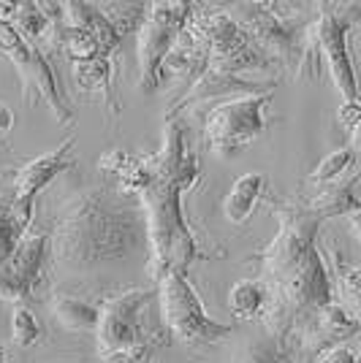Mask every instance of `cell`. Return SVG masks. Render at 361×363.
I'll return each instance as SVG.
<instances>
[{
  "label": "cell",
  "mask_w": 361,
  "mask_h": 363,
  "mask_svg": "<svg viewBox=\"0 0 361 363\" xmlns=\"http://www.w3.org/2000/svg\"><path fill=\"white\" fill-rule=\"evenodd\" d=\"M353 163H356V155H353L350 147L329 152V155L316 166V171L307 177V184H313V187H329V184L343 179L345 171L353 166Z\"/></svg>",
  "instance_id": "24"
},
{
  "label": "cell",
  "mask_w": 361,
  "mask_h": 363,
  "mask_svg": "<svg viewBox=\"0 0 361 363\" xmlns=\"http://www.w3.org/2000/svg\"><path fill=\"white\" fill-rule=\"evenodd\" d=\"M337 122L347 130H353L361 122V101H343L337 108Z\"/></svg>",
  "instance_id": "27"
},
{
  "label": "cell",
  "mask_w": 361,
  "mask_h": 363,
  "mask_svg": "<svg viewBox=\"0 0 361 363\" xmlns=\"http://www.w3.org/2000/svg\"><path fill=\"white\" fill-rule=\"evenodd\" d=\"M274 92L247 95L223 101L201 114L204 138L210 141V152L217 160H234L256 141L266 128V106Z\"/></svg>",
  "instance_id": "7"
},
{
  "label": "cell",
  "mask_w": 361,
  "mask_h": 363,
  "mask_svg": "<svg viewBox=\"0 0 361 363\" xmlns=\"http://www.w3.org/2000/svg\"><path fill=\"white\" fill-rule=\"evenodd\" d=\"M155 298L147 288L122 290L101 303V325H98V352L101 358L117 355L125 350L147 345L150 339L141 328V309Z\"/></svg>",
  "instance_id": "11"
},
{
  "label": "cell",
  "mask_w": 361,
  "mask_h": 363,
  "mask_svg": "<svg viewBox=\"0 0 361 363\" xmlns=\"http://www.w3.org/2000/svg\"><path fill=\"white\" fill-rule=\"evenodd\" d=\"M316 363H359V355L347 347V345H337V347L320 352L316 358Z\"/></svg>",
  "instance_id": "28"
},
{
  "label": "cell",
  "mask_w": 361,
  "mask_h": 363,
  "mask_svg": "<svg viewBox=\"0 0 361 363\" xmlns=\"http://www.w3.org/2000/svg\"><path fill=\"white\" fill-rule=\"evenodd\" d=\"M198 174V157L188 147L185 125L180 120H166L163 144L155 155L144 157V177L136 187V198L147 217L150 272L155 282L171 272L188 274L196 260L212 257L210 252H201L182 209V198L196 187Z\"/></svg>",
  "instance_id": "3"
},
{
  "label": "cell",
  "mask_w": 361,
  "mask_h": 363,
  "mask_svg": "<svg viewBox=\"0 0 361 363\" xmlns=\"http://www.w3.org/2000/svg\"><path fill=\"white\" fill-rule=\"evenodd\" d=\"M361 333V323L350 312H347L343 303L331 301L323 309H318L313 318L301 325L296 336H299L301 347L313 355H320L326 350L337 347V345H345V339Z\"/></svg>",
  "instance_id": "15"
},
{
  "label": "cell",
  "mask_w": 361,
  "mask_h": 363,
  "mask_svg": "<svg viewBox=\"0 0 361 363\" xmlns=\"http://www.w3.org/2000/svg\"><path fill=\"white\" fill-rule=\"evenodd\" d=\"M196 11V3L185 0H158L150 3L147 16L136 33V55H139V90L155 92L163 84V60L177 41L182 28Z\"/></svg>",
  "instance_id": "8"
},
{
  "label": "cell",
  "mask_w": 361,
  "mask_h": 363,
  "mask_svg": "<svg viewBox=\"0 0 361 363\" xmlns=\"http://www.w3.org/2000/svg\"><path fill=\"white\" fill-rule=\"evenodd\" d=\"M347 220H350V228H353V233H356V239H359V242H361V214H350Z\"/></svg>",
  "instance_id": "32"
},
{
  "label": "cell",
  "mask_w": 361,
  "mask_h": 363,
  "mask_svg": "<svg viewBox=\"0 0 361 363\" xmlns=\"http://www.w3.org/2000/svg\"><path fill=\"white\" fill-rule=\"evenodd\" d=\"M52 315L68 331L98 333V325H101V306L85 301V298H76V296H55Z\"/></svg>",
  "instance_id": "20"
},
{
  "label": "cell",
  "mask_w": 361,
  "mask_h": 363,
  "mask_svg": "<svg viewBox=\"0 0 361 363\" xmlns=\"http://www.w3.org/2000/svg\"><path fill=\"white\" fill-rule=\"evenodd\" d=\"M0 52L16 68L19 82H22L25 101H33V95H36V98H41L46 106H49L52 117L60 122V125H71L74 122V111L63 101L55 68L49 65V60L41 55L38 46L28 44L19 35V30H16L11 22H0Z\"/></svg>",
  "instance_id": "10"
},
{
  "label": "cell",
  "mask_w": 361,
  "mask_h": 363,
  "mask_svg": "<svg viewBox=\"0 0 361 363\" xmlns=\"http://www.w3.org/2000/svg\"><path fill=\"white\" fill-rule=\"evenodd\" d=\"M60 9H63V25L90 33L92 38L98 41V46H101V55L104 57L114 55L120 49L125 35L114 28V22L106 16V11L101 6L82 3V0H65V3H60Z\"/></svg>",
  "instance_id": "16"
},
{
  "label": "cell",
  "mask_w": 361,
  "mask_h": 363,
  "mask_svg": "<svg viewBox=\"0 0 361 363\" xmlns=\"http://www.w3.org/2000/svg\"><path fill=\"white\" fill-rule=\"evenodd\" d=\"M193 25L207 44V68L217 74H271L277 62L234 22L226 9H198L193 11Z\"/></svg>",
  "instance_id": "5"
},
{
  "label": "cell",
  "mask_w": 361,
  "mask_h": 363,
  "mask_svg": "<svg viewBox=\"0 0 361 363\" xmlns=\"http://www.w3.org/2000/svg\"><path fill=\"white\" fill-rule=\"evenodd\" d=\"M14 25L19 35L28 41V44L38 46V41H49V33H52V16L44 11L41 3H33V0H22L16 3V14H14Z\"/></svg>",
  "instance_id": "22"
},
{
  "label": "cell",
  "mask_w": 361,
  "mask_h": 363,
  "mask_svg": "<svg viewBox=\"0 0 361 363\" xmlns=\"http://www.w3.org/2000/svg\"><path fill=\"white\" fill-rule=\"evenodd\" d=\"M14 14H16V3L0 0V22H14Z\"/></svg>",
  "instance_id": "30"
},
{
  "label": "cell",
  "mask_w": 361,
  "mask_h": 363,
  "mask_svg": "<svg viewBox=\"0 0 361 363\" xmlns=\"http://www.w3.org/2000/svg\"><path fill=\"white\" fill-rule=\"evenodd\" d=\"M0 363H6V350L0 347Z\"/></svg>",
  "instance_id": "33"
},
{
  "label": "cell",
  "mask_w": 361,
  "mask_h": 363,
  "mask_svg": "<svg viewBox=\"0 0 361 363\" xmlns=\"http://www.w3.org/2000/svg\"><path fill=\"white\" fill-rule=\"evenodd\" d=\"M337 288L343 293V306L361 323V266L337 274Z\"/></svg>",
  "instance_id": "26"
},
{
  "label": "cell",
  "mask_w": 361,
  "mask_h": 363,
  "mask_svg": "<svg viewBox=\"0 0 361 363\" xmlns=\"http://www.w3.org/2000/svg\"><path fill=\"white\" fill-rule=\"evenodd\" d=\"M14 122H16V117H14V111H11V106H6V104L0 101V138L11 133Z\"/></svg>",
  "instance_id": "29"
},
{
  "label": "cell",
  "mask_w": 361,
  "mask_h": 363,
  "mask_svg": "<svg viewBox=\"0 0 361 363\" xmlns=\"http://www.w3.org/2000/svg\"><path fill=\"white\" fill-rule=\"evenodd\" d=\"M237 363H293V358H291L288 342L266 333V336H261V339L247 342V345L239 350Z\"/></svg>",
  "instance_id": "23"
},
{
  "label": "cell",
  "mask_w": 361,
  "mask_h": 363,
  "mask_svg": "<svg viewBox=\"0 0 361 363\" xmlns=\"http://www.w3.org/2000/svg\"><path fill=\"white\" fill-rule=\"evenodd\" d=\"M46 257H49V236L46 233H25L16 244L14 255L0 266V298L25 303L41 279Z\"/></svg>",
  "instance_id": "14"
},
{
  "label": "cell",
  "mask_w": 361,
  "mask_h": 363,
  "mask_svg": "<svg viewBox=\"0 0 361 363\" xmlns=\"http://www.w3.org/2000/svg\"><path fill=\"white\" fill-rule=\"evenodd\" d=\"M361 25V3H318L316 22L304 35V57L299 62L301 71L318 74V62H326L331 82L343 101H361L359 79L350 57V30Z\"/></svg>",
  "instance_id": "4"
},
{
  "label": "cell",
  "mask_w": 361,
  "mask_h": 363,
  "mask_svg": "<svg viewBox=\"0 0 361 363\" xmlns=\"http://www.w3.org/2000/svg\"><path fill=\"white\" fill-rule=\"evenodd\" d=\"M158 298H161V315H163L166 328L171 331V336H177L182 345L207 347V345L226 342L228 336L237 333V325L220 323L207 315L188 274H166L158 282Z\"/></svg>",
  "instance_id": "6"
},
{
  "label": "cell",
  "mask_w": 361,
  "mask_h": 363,
  "mask_svg": "<svg viewBox=\"0 0 361 363\" xmlns=\"http://www.w3.org/2000/svg\"><path fill=\"white\" fill-rule=\"evenodd\" d=\"M46 236L52 266L68 277L150 250L144 206L117 184H87L60 196Z\"/></svg>",
  "instance_id": "1"
},
{
  "label": "cell",
  "mask_w": 361,
  "mask_h": 363,
  "mask_svg": "<svg viewBox=\"0 0 361 363\" xmlns=\"http://www.w3.org/2000/svg\"><path fill=\"white\" fill-rule=\"evenodd\" d=\"M11 339L16 347H33L41 339V325L25 303H16L11 312Z\"/></svg>",
  "instance_id": "25"
},
{
  "label": "cell",
  "mask_w": 361,
  "mask_h": 363,
  "mask_svg": "<svg viewBox=\"0 0 361 363\" xmlns=\"http://www.w3.org/2000/svg\"><path fill=\"white\" fill-rule=\"evenodd\" d=\"M356 182L353 179H340L320 187V193L316 198L307 201V206L320 217V220H331V217H350V214H361V198L356 196Z\"/></svg>",
  "instance_id": "19"
},
{
  "label": "cell",
  "mask_w": 361,
  "mask_h": 363,
  "mask_svg": "<svg viewBox=\"0 0 361 363\" xmlns=\"http://www.w3.org/2000/svg\"><path fill=\"white\" fill-rule=\"evenodd\" d=\"M266 303H269V290L261 279H239L228 290V309L242 320L264 315Z\"/></svg>",
  "instance_id": "21"
},
{
  "label": "cell",
  "mask_w": 361,
  "mask_h": 363,
  "mask_svg": "<svg viewBox=\"0 0 361 363\" xmlns=\"http://www.w3.org/2000/svg\"><path fill=\"white\" fill-rule=\"evenodd\" d=\"M350 150H361V122L350 130Z\"/></svg>",
  "instance_id": "31"
},
{
  "label": "cell",
  "mask_w": 361,
  "mask_h": 363,
  "mask_svg": "<svg viewBox=\"0 0 361 363\" xmlns=\"http://www.w3.org/2000/svg\"><path fill=\"white\" fill-rule=\"evenodd\" d=\"M266 190V177L258 171H247L231 184L226 201H223V214L231 225H244L250 214L256 212L258 201Z\"/></svg>",
  "instance_id": "17"
},
{
  "label": "cell",
  "mask_w": 361,
  "mask_h": 363,
  "mask_svg": "<svg viewBox=\"0 0 361 363\" xmlns=\"http://www.w3.org/2000/svg\"><path fill=\"white\" fill-rule=\"evenodd\" d=\"M74 74L76 87L82 92H98L104 95V104L109 106V114L112 117H120L122 106L117 104V95H114V79H112V60L109 57H92V60L85 62H74L71 68Z\"/></svg>",
  "instance_id": "18"
},
{
  "label": "cell",
  "mask_w": 361,
  "mask_h": 363,
  "mask_svg": "<svg viewBox=\"0 0 361 363\" xmlns=\"http://www.w3.org/2000/svg\"><path fill=\"white\" fill-rule=\"evenodd\" d=\"M71 150H74V138H65L60 147L33 157L16 171H9V179H11V187H14V217L25 233H28V228L33 223V206H36L38 193L46 190L60 174H65L68 168L74 166Z\"/></svg>",
  "instance_id": "13"
},
{
  "label": "cell",
  "mask_w": 361,
  "mask_h": 363,
  "mask_svg": "<svg viewBox=\"0 0 361 363\" xmlns=\"http://www.w3.org/2000/svg\"><path fill=\"white\" fill-rule=\"evenodd\" d=\"M277 79H250V76H228L217 71H204L196 82L188 87V92L177 98L168 111L166 120H180V117H201L207 108L217 106L220 98H247V95H266L274 92Z\"/></svg>",
  "instance_id": "12"
},
{
  "label": "cell",
  "mask_w": 361,
  "mask_h": 363,
  "mask_svg": "<svg viewBox=\"0 0 361 363\" xmlns=\"http://www.w3.org/2000/svg\"><path fill=\"white\" fill-rule=\"evenodd\" d=\"M271 212L280 228L261 252L250 255V263L258 266V279L269 290L264 325L288 342L318 309L331 303L334 285L316 244L323 220L301 201H283Z\"/></svg>",
  "instance_id": "2"
},
{
  "label": "cell",
  "mask_w": 361,
  "mask_h": 363,
  "mask_svg": "<svg viewBox=\"0 0 361 363\" xmlns=\"http://www.w3.org/2000/svg\"><path fill=\"white\" fill-rule=\"evenodd\" d=\"M228 14L280 68L299 71L307 30L293 16L277 11V3H237Z\"/></svg>",
  "instance_id": "9"
}]
</instances>
